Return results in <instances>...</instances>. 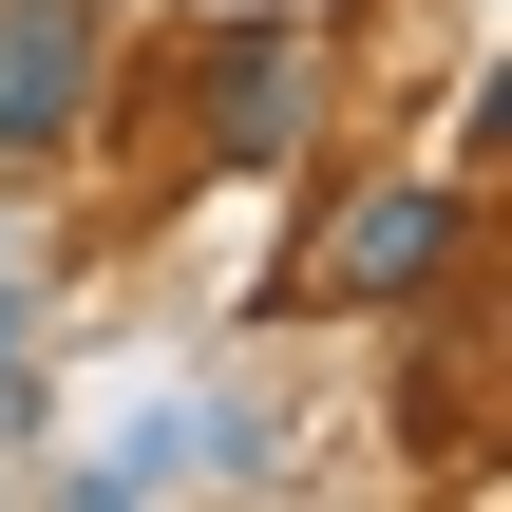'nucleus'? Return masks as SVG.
Returning a JSON list of instances; mask_svg holds the SVG:
<instances>
[{"label":"nucleus","mask_w":512,"mask_h":512,"mask_svg":"<svg viewBox=\"0 0 512 512\" xmlns=\"http://www.w3.org/2000/svg\"><path fill=\"white\" fill-rule=\"evenodd\" d=\"M323 133V57H304V19H228L209 38V152L228 171H285Z\"/></svg>","instance_id":"obj_2"},{"label":"nucleus","mask_w":512,"mask_h":512,"mask_svg":"<svg viewBox=\"0 0 512 512\" xmlns=\"http://www.w3.org/2000/svg\"><path fill=\"white\" fill-rule=\"evenodd\" d=\"M456 266H475V209H456L437 171H399V190H361V209L266 285V304H361V323H380V304H437Z\"/></svg>","instance_id":"obj_1"},{"label":"nucleus","mask_w":512,"mask_h":512,"mask_svg":"<svg viewBox=\"0 0 512 512\" xmlns=\"http://www.w3.org/2000/svg\"><path fill=\"white\" fill-rule=\"evenodd\" d=\"M95 0H0V171H38L76 114H95Z\"/></svg>","instance_id":"obj_4"},{"label":"nucleus","mask_w":512,"mask_h":512,"mask_svg":"<svg viewBox=\"0 0 512 512\" xmlns=\"http://www.w3.org/2000/svg\"><path fill=\"white\" fill-rule=\"evenodd\" d=\"M19 323H38V285H0V399H19Z\"/></svg>","instance_id":"obj_5"},{"label":"nucleus","mask_w":512,"mask_h":512,"mask_svg":"<svg viewBox=\"0 0 512 512\" xmlns=\"http://www.w3.org/2000/svg\"><path fill=\"white\" fill-rule=\"evenodd\" d=\"M266 475V418L247 399H171V418H133L114 456H76V512H133V494H247Z\"/></svg>","instance_id":"obj_3"}]
</instances>
